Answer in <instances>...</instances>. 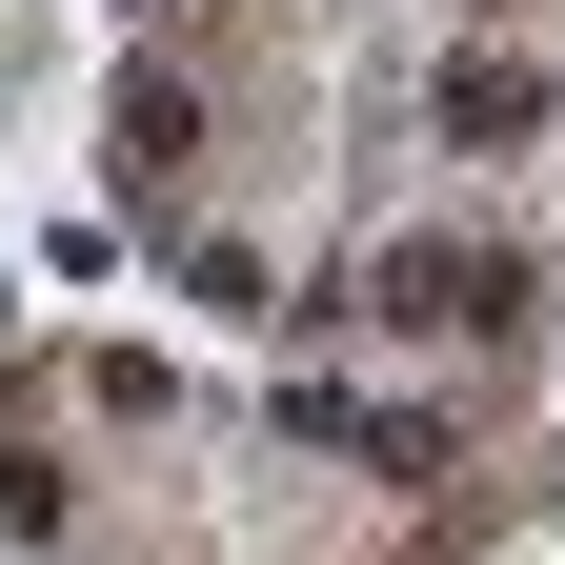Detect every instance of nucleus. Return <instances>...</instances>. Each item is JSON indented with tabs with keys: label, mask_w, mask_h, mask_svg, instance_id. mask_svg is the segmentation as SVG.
Instances as JSON below:
<instances>
[{
	"label": "nucleus",
	"mask_w": 565,
	"mask_h": 565,
	"mask_svg": "<svg viewBox=\"0 0 565 565\" xmlns=\"http://www.w3.org/2000/svg\"><path fill=\"white\" fill-rule=\"evenodd\" d=\"M525 121H545L525 61H445V141H525Z\"/></svg>",
	"instance_id": "1"
},
{
	"label": "nucleus",
	"mask_w": 565,
	"mask_h": 565,
	"mask_svg": "<svg viewBox=\"0 0 565 565\" xmlns=\"http://www.w3.org/2000/svg\"><path fill=\"white\" fill-rule=\"evenodd\" d=\"M182 141H202V102H182V82H141V102H121V162H141V182H182Z\"/></svg>",
	"instance_id": "2"
}]
</instances>
